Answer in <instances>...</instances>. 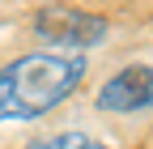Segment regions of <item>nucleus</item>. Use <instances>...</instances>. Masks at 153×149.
Wrapping results in <instances>:
<instances>
[{
  "instance_id": "1",
  "label": "nucleus",
  "mask_w": 153,
  "mask_h": 149,
  "mask_svg": "<svg viewBox=\"0 0 153 149\" xmlns=\"http://www.w3.org/2000/svg\"><path fill=\"white\" fill-rule=\"evenodd\" d=\"M85 77V55L34 51L0 68V124H26L55 111Z\"/></svg>"
},
{
  "instance_id": "2",
  "label": "nucleus",
  "mask_w": 153,
  "mask_h": 149,
  "mask_svg": "<svg viewBox=\"0 0 153 149\" xmlns=\"http://www.w3.org/2000/svg\"><path fill=\"white\" fill-rule=\"evenodd\" d=\"M34 34L51 47H68V51H85L94 43L106 39V22L81 9H43L34 17Z\"/></svg>"
},
{
  "instance_id": "3",
  "label": "nucleus",
  "mask_w": 153,
  "mask_h": 149,
  "mask_svg": "<svg viewBox=\"0 0 153 149\" xmlns=\"http://www.w3.org/2000/svg\"><path fill=\"white\" fill-rule=\"evenodd\" d=\"M98 111L132 115V111H153V68L149 64H128L98 89Z\"/></svg>"
},
{
  "instance_id": "4",
  "label": "nucleus",
  "mask_w": 153,
  "mask_h": 149,
  "mask_svg": "<svg viewBox=\"0 0 153 149\" xmlns=\"http://www.w3.org/2000/svg\"><path fill=\"white\" fill-rule=\"evenodd\" d=\"M30 149H106L102 141H94L85 132H60V136H47V141H34Z\"/></svg>"
}]
</instances>
